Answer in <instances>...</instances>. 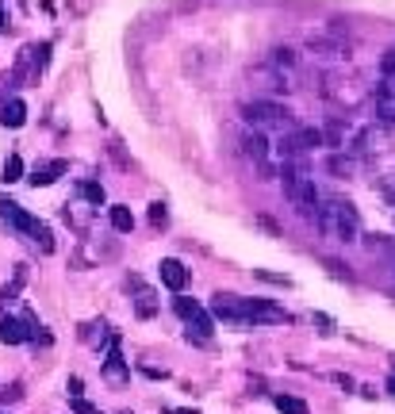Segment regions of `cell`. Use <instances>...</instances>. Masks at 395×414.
<instances>
[{
  "mask_svg": "<svg viewBox=\"0 0 395 414\" xmlns=\"http://www.w3.org/2000/svg\"><path fill=\"white\" fill-rule=\"evenodd\" d=\"M387 391H392V395H395V372H392V380H387Z\"/></svg>",
  "mask_w": 395,
  "mask_h": 414,
  "instance_id": "83f0119b",
  "label": "cell"
},
{
  "mask_svg": "<svg viewBox=\"0 0 395 414\" xmlns=\"http://www.w3.org/2000/svg\"><path fill=\"white\" fill-rule=\"evenodd\" d=\"M372 100H376V116L380 123L395 127V81H380L376 92H372Z\"/></svg>",
  "mask_w": 395,
  "mask_h": 414,
  "instance_id": "ba28073f",
  "label": "cell"
},
{
  "mask_svg": "<svg viewBox=\"0 0 395 414\" xmlns=\"http://www.w3.org/2000/svg\"><path fill=\"white\" fill-rule=\"evenodd\" d=\"M0 123H4V127H24L27 123V104H24V100H8L4 111H0Z\"/></svg>",
  "mask_w": 395,
  "mask_h": 414,
  "instance_id": "5bb4252c",
  "label": "cell"
},
{
  "mask_svg": "<svg viewBox=\"0 0 395 414\" xmlns=\"http://www.w3.org/2000/svg\"><path fill=\"white\" fill-rule=\"evenodd\" d=\"M157 273H161V284H165L169 291H181L184 284H188V269H184L177 257H165L161 265H157Z\"/></svg>",
  "mask_w": 395,
  "mask_h": 414,
  "instance_id": "30bf717a",
  "label": "cell"
},
{
  "mask_svg": "<svg viewBox=\"0 0 395 414\" xmlns=\"http://www.w3.org/2000/svg\"><path fill=\"white\" fill-rule=\"evenodd\" d=\"M211 311H215V318H222V323H231V326H249L246 299H242V296H231V291H215V296H211Z\"/></svg>",
  "mask_w": 395,
  "mask_h": 414,
  "instance_id": "5b68a950",
  "label": "cell"
},
{
  "mask_svg": "<svg viewBox=\"0 0 395 414\" xmlns=\"http://www.w3.org/2000/svg\"><path fill=\"white\" fill-rule=\"evenodd\" d=\"M4 184H16L24 181V158L19 154H8V161H4V177H0Z\"/></svg>",
  "mask_w": 395,
  "mask_h": 414,
  "instance_id": "e0dca14e",
  "label": "cell"
},
{
  "mask_svg": "<svg viewBox=\"0 0 395 414\" xmlns=\"http://www.w3.org/2000/svg\"><path fill=\"white\" fill-rule=\"evenodd\" d=\"M173 311H177V315H181L188 326H196V334H200V338H211V334H215L211 315H207V311L196 303V299H184V296H177V299H173Z\"/></svg>",
  "mask_w": 395,
  "mask_h": 414,
  "instance_id": "8992f818",
  "label": "cell"
},
{
  "mask_svg": "<svg viewBox=\"0 0 395 414\" xmlns=\"http://www.w3.org/2000/svg\"><path fill=\"white\" fill-rule=\"evenodd\" d=\"M104 372L112 376V380H127V361L123 353H119V334H107V361H104Z\"/></svg>",
  "mask_w": 395,
  "mask_h": 414,
  "instance_id": "8fae6325",
  "label": "cell"
},
{
  "mask_svg": "<svg viewBox=\"0 0 395 414\" xmlns=\"http://www.w3.org/2000/svg\"><path fill=\"white\" fill-rule=\"evenodd\" d=\"M242 116H246V123L254 127V131H296L288 108H280L272 100H254V104L242 108Z\"/></svg>",
  "mask_w": 395,
  "mask_h": 414,
  "instance_id": "277c9868",
  "label": "cell"
},
{
  "mask_svg": "<svg viewBox=\"0 0 395 414\" xmlns=\"http://www.w3.org/2000/svg\"><path fill=\"white\" fill-rule=\"evenodd\" d=\"M107 219H112V226H116L119 234H131L134 231V215H131V207H123V204L112 207V211H107Z\"/></svg>",
  "mask_w": 395,
  "mask_h": 414,
  "instance_id": "9a60e30c",
  "label": "cell"
},
{
  "mask_svg": "<svg viewBox=\"0 0 395 414\" xmlns=\"http://www.w3.org/2000/svg\"><path fill=\"white\" fill-rule=\"evenodd\" d=\"M349 169H353V161H349V158H342V154H334V158H330V173L342 177V173H349Z\"/></svg>",
  "mask_w": 395,
  "mask_h": 414,
  "instance_id": "7402d4cb",
  "label": "cell"
},
{
  "mask_svg": "<svg viewBox=\"0 0 395 414\" xmlns=\"http://www.w3.org/2000/svg\"><path fill=\"white\" fill-rule=\"evenodd\" d=\"M27 338H31V330H27L24 318H12V315L0 318V341H4V345H19V341H27Z\"/></svg>",
  "mask_w": 395,
  "mask_h": 414,
  "instance_id": "7c38bea8",
  "label": "cell"
},
{
  "mask_svg": "<svg viewBox=\"0 0 395 414\" xmlns=\"http://www.w3.org/2000/svg\"><path fill=\"white\" fill-rule=\"evenodd\" d=\"M77 192H81V196L89 199L92 207L104 204V184H96V181H81V184H77Z\"/></svg>",
  "mask_w": 395,
  "mask_h": 414,
  "instance_id": "ac0fdd59",
  "label": "cell"
},
{
  "mask_svg": "<svg viewBox=\"0 0 395 414\" xmlns=\"http://www.w3.org/2000/svg\"><path fill=\"white\" fill-rule=\"evenodd\" d=\"M4 27H8V16H4V4H0V31H4Z\"/></svg>",
  "mask_w": 395,
  "mask_h": 414,
  "instance_id": "4316f807",
  "label": "cell"
},
{
  "mask_svg": "<svg viewBox=\"0 0 395 414\" xmlns=\"http://www.w3.org/2000/svg\"><path fill=\"white\" fill-rule=\"evenodd\" d=\"M69 406H73V414H100L92 403H85L81 395H69Z\"/></svg>",
  "mask_w": 395,
  "mask_h": 414,
  "instance_id": "603a6c76",
  "label": "cell"
},
{
  "mask_svg": "<svg viewBox=\"0 0 395 414\" xmlns=\"http://www.w3.org/2000/svg\"><path fill=\"white\" fill-rule=\"evenodd\" d=\"M161 414H200V411H188V406H165Z\"/></svg>",
  "mask_w": 395,
  "mask_h": 414,
  "instance_id": "484cf974",
  "label": "cell"
},
{
  "mask_svg": "<svg viewBox=\"0 0 395 414\" xmlns=\"http://www.w3.org/2000/svg\"><path fill=\"white\" fill-rule=\"evenodd\" d=\"M131 288H139V299H134V311H139V318H154V311H157L154 291H146V288H142V280H139V276H131Z\"/></svg>",
  "mask_w": 395,
  "mask_h": 414,
  "instance_id": "4fadbf2b",
  "label": "cell"
},
{
  "mask_svg": "<svg viewBox=\"0 0 395 414\" xmlns=\"http://www.w3.org/2000/svg\"><path fill=\"white\" fill-rule=\"evenodd\" d=\"M24 280H27V269L19 265V269H16V280H12L8 288L0 291V299H4V303H8V299H16V296H19V288H24Z\"/></svg>",
  "mask_w": 395,
  "mask_h": 414,
  "instance_id": "ffe728a7",
  "label": "cell"
},
{
  "mask_svg": "<svg viewBox=\"0 0 395 414\" xmlns=\"http://www.w3.org/2000/svg\"><path fill=\"white\" fill-rule=\"evenodd\" d=\"M272 403H276L280 414H311V411H307V403H304V399H296V395H276Z\"/></svg>",
  "mask_w": 395,
  "mask_h": 414,
  "instance_id": "2e32d148",
  "label": "cell"
},
{
  "mask_svg": "<svg viewBox=\"0 0 395 414\" xmlns=\"http://www.w3.org/2000/svg\"><path fill=\"white\" fill-rule=\"evenodd\" d=\"M0 219H4V223H12L16 231L31 234V242L42 249V253H50V249H54V234H50V226L39 223L35 215H27V211L16 204V199H8V196L0 199Z\"/></svg>",
  "mask_w": 395,
  "mask_h": 414,
  "instance_id": "7a4b0ae2",
  "label": "cell"
},
{
  "mask_svg": "<svg viewBox=\"0 0 395 414\" xmlns=\"http://www.w3.org/2000/svg\"><path fill=\"white\" fill-rule=\"evenodd\" d=\"M50 42H39V46H31V58H35V77L42 73V69H46V62H50Z\"/></svg>",
  "mask_w": 395,
  "mask_h": 414,
  "instance_id": "d6986e66",
  "label": "cell"
},
{
  "mask_svg": "<svg viewBox=\"0 0 395 414\" xmlns=\"http://www.w3.org/2000/svg\"><path fill=\"white\" fill-rule=\"evenodd\" d=\"M246 315H249V326L288 323V311H284V307H276L272 299H246Z\"/></svg>",
  "mask_w": 395,
  "mask_h": 414,
  "instance_id": "52a82bcc",
  "label": "cell"
},
{
  "mask_svg": "<svg viewBox=\"0 0 395 414\" xmlns=\"http://www.w3.org/2000/svg\"><path fill=\"white\" fill-rule=\"evenodd\" d=\"M280 181H284V196H288L304 215L319 211L322 196H319V188H315V181L307 177V169H280Z\"/></svg>",
  "mask_w": 395,
  "mask_h": 414,
  "instance_id": "3957f363",
  "label": "cell"
},
{
  "mask_svg": "<svg viewBox=\"0 0 395 414\" xmlns=\"http://www.w3.org/2000/svg\"><path fill=\"white\" fill-rule=\"evenodd\" d=\"M165 223H169V211H165V204L157 199V204H150V226H157V231H161Z\"/></svg>",
  "mask_w": 395,
  "mask_h": 414,
  "instance_id": "44dd1931",
  "label": "cell"
},
{
  "mask_svg": "<svg viewBox=\"0 0 395 414\" xmlns=\"http://www.w3.org/2000/svg\"><path fill=\"white\" fill-rule=\"evenodd\" d=\"M254 276H261V280H269V284H284V288H288V276H276V273H265V269H254Z\"/></svg>",
  "mask_w": 395,
  "mask_h": 414,
  "instance_id": "cb8c5ba5",
  "label": "cell"
},
{
  "mask_svg": "<svg viewBox=\"0 0 395 414\" xmlns=\"http://www.w3.org/2000/svg\"><path fill=\"white\" fill-rule=\"evenodd\" d=\"M66 173H69V161L58 158V161H46V165H35L27 181H31L35 188H46V184H54L58 177H66Z\"/></svg>",
  "mask_w": 395,
  "mask_h": 414,
  "instance_id": "9c48e42d",
  "label": "cell"
},
{
  "mask_svg": "<svg viewBox=\"0 0 395 414\" xmlns=\"http://www.w3.org/2000/svg\"><path fill=\"white\" fill-rule=\"evenodd\" d=\"M380 69H384V77H392V73H395V50H387V54H384V62H380Z\"/></svg>",
  "mask_w": 395,
  "mask_h": 414,
  "instance_id": "d4e9b609",
  "label": "cell"
},
{
  "mask_svg": "<svg viewBox=\"0 0 395 414\" xmlns=\"http://www.w3.org/2000/svg\"><path fill=\"white\" fill-rule=\"evenodd\" d=\"M315 226H319L322 238L330 242H357V234H361V215H357V207L349 204V199H322L319 211H315Z\"/></svg>",
  "mask_w": 395,
  "mask_h": 414,
  "instance_id": "6da1fadb",
  "label": "cell"
}]
</instances>
